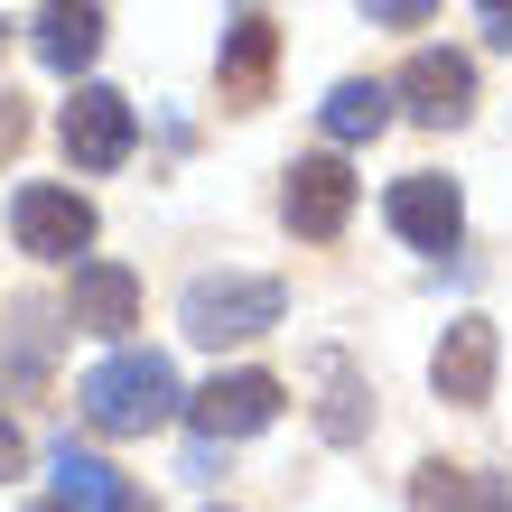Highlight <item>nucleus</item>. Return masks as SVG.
Instances as JSON below:
<instances>
[{"instance_id": "f257e3e1", "label": "nucleus", "mask_w": 512, "mask_h": 512, "mask_svg": "<svg viewBox=\"0 0 512 512\" xmlns=\"http://www.w3.org/2000/svg\"><path fill=\"white\" fill-rule=\"evenodd\" d=\"M84 419H94L103 438H149V429H168L177 410H187V391H177V364L168 354H112V364L84 373Z\"/></svg>"}, {"instance_id": "f03ea898", "label": "nucleus", "mask_w": 512, "mask_h": 512, "mask_svg": "<svg viewBox=\"0 0 512 512\" xmlns=\"http://www.w3.org/2000/svg\"><path fill=\"white\" fill-rule=\"evenodd\" d=\"M280 308H289L280 280H252V270H205L177 317H187L196 345H252V336H270V326H280Z\"/></svg>"}, {"instance_id": "7ed1b4c3", "label": "nucleus", "mask_w": 512, "mask_h": 512, "mask_svg": "<svg viewBox=\"0 0 512 512\" xmlns=\"http://www.w3.org/2000/svg\"><path fill=\"white\" fill-rule=\"evenodd\" d=\"M10 233L28 261H75L84 243H94V205H84L75 187H19L10 196Z\"/></svg>"}, {"instance_id": "20e7f679", "label": "nucleus", "mask_w": 512, "mask_h": 512, "mask_svg": "<svg viewBox=\"0 0 512 512\" xmlns=\"http://www.w3.org/2000/svg\"><path fill=\"white\" fill-rule=\"evenodd\" d=\"M56 140H66V159L75 168H122L131 159V140H140V122H131V103L112 94V84H75V103H66V122H56Z\"/></svg>"}, {"instance_id": "39448f33", "label": "nucleus", "mask_w": 512, "mask_h": 512, "mask_svg": "<svg viewBox=\"0 0 512 512\" xmlns=\"http://www.w3.org/2000/svg\"><path fill=\"white\" fill-rule=\"evenodd\" d=\"M494 364H503V336L485 317H457L438 336V354H429V382H438V401H457V410H485L494 401Z\"/></svg>"}, {"instance_id": "423d86ee", "label": "nucleus", "mask_w": 512, "mask_h": 512, "mask_svg": "<svg viewBox=\"0 0 512 512\" xmlns=\"http://www.w3.org/2000/svg\"><path fill=\"white\" fill-rule=\"evenodd\" d=\"M391 94L410 103V122L457 131L466 112H475V66H466V56H447V47H419L410 66H401V84H391Z\"/></svg>"}, {"instance_id": "0eeeda50", "label": "nucleus", "mask_w": 512, "mask_h": 512, "mask_svg": "<svg viewBox=\"0 0 512 512\" xmlns=\"http://www.w3.org/2000/svg\"><path fill=\"white\" fill-rule=\"evenodd\" d=\"M280 215H289V233H308V243H336L345 215H354V177H345V159H298L289 187H280Z\"/></svg>"}, {"instance_id": "6e6552de", "label": "nucleus", "mask_w": 512, "mask_h": 512, "mask_svg": "<svg viewBox=\"0 0 512 512\" xmlns=\"http://www.w3.org/2000/svg\"><path fill=\"white\" fill-rule=\"evenodd\" d=\"M187 419H196V438H252V429L280 419V382L270 373H215L187 401Z\"/></svg>"}, {"instance_id": "1a4fd4ad", "label": "nucleus", "mask_w": 512, "mask_h": 512, "mask_svg": "<svg viewBox=\"0 0 512 512\" xmlns=\"http://www.w3.org/2000/svg\"><path fill=\"white\" fill-rule=\"evenodd\" d=\"M66 326H84V336H131V326H140V280L122 261H75Z\"/></svg>"}, {"instance_id": "9d476101", "label": "nucleus", "mask_w": 512, "mask_h": 512, "mask_svg": "<svg viewBox=\"0 0 512 512\" xmlns=\"http://www.w3.org/2000/svg\"><path fill=\"white\" fill-rule=\"evenodd\" d=\"M382 215H391V233H401V243H419V252H457V233H466V205H457V187H447V177H401Z\"/></svg>"}, {"instance_id": "9b49d317", "label": "nucleus", "mask_w": 512, "mask_h": 512, "mask_svg": "<svg viewBox=\"0 0 512 512\" xmlns=\"http://www.w3.org/2000/svg\"><path fill=\"white\" fill-rule=\"evenodd\" d=\"M308 391H317V429L336 447H354L373 429V391H364V373H354L345 354H308Z\"/></svg>"}, {"instance_id": "f8f14e48", "label": "nucleus", "mask_w": 512, "mask_h": 512, "mask_svg": "<svg viewBox=\"0 0 512 512\" xmlns=\"http://www.w3.org/2000/svg\"><path fill=\"white\" fill-rule=\"evenodd\" d=\"M270 66H280V28H270L261 10H243V19L224 28V103L252 112L270 94Z\"/></svg>"}, {"instance_id": "ddd939ff", "label": "nucleus", "mask_w": 512, "mask_h": 512, "mask_svg": "<svg viewBox=\"0 0 512 512\" xmlns=\"http://www.w3.org/2000/svg\"><path fill=\"white\" fill-rule=\"evenodd\" d=\"M103 56V0H47L38 10V66L84 75Z\"/></svg>"}, {"instance_id": "4468645a", "label": "nucleus", "mask_w": 512, "mask_h": 512, "mask_svg": "<svg viewBox=\"0 0 512 512\" xmlns=\"http://www.w3.org/2000/svg\"><path fill=\"white\" fill-rule=\"evenodd\" d=\"M391 103H401V94H391V84H373V75H345L336 84V94H326L317 103V122H326V140H382L391 131Z\"/></svg>"}, {"instance_id": "2eb2a0df", "label": "nucleus", "mask_w": 512, "mask_h": 512, "mask_svg": "<svg viewBox=\"0 0 512 512\" xmlns=\"http://www.w3.org/2000/svg\"><path fill=\"white\" fill-rule=\"evenodd\" d=\"M47 354H56V317L19 308L10 326H0V382H10V391H38L47 382Z\"/></svg>"}, {"instance_id": "dca6fc26", "label": "nucleus", "mask_w": 512, "mask_h": 512, "mask_svg": "<svg viewBox=\"0 0 512 512\" xmlns=\"http://www.w3.org/2000/svg\"><path fill=\"white\" fill-rule=\"evenodd\" d=\"M56 503H66V512H112V503H122V475H112L103 457H94V447H56Z\"/></svg>"}, {"instance_id": "f3484780", "label": "nucleus", "mask_w": 512, "mask_h": 512, "mask_svg": "<svg viewBox=\"0 0 512 512\" xmlns=\"http://www.w3.org/2000/svg\"><path fill=\"white\" fill-rule=\"evenodd\" d=\"M410 512H475V475H457V466H419V475H410Z\"/></svg>"}, {"instance_id": "a211bd4d", "label": "nucleus", "mask_w": 512, "mask_h": 512, "mask_svg": "<svg viewBox=\"0 0 512 512\" xmlns=\"http://www.w3.org/2000/svg\"><path fill=\"white\" fill-rule=\"evenodd\" d=\"M429 10H438V0H364V19H373V28H419Z\"/></svg>"}, {"instance_id": "6ab92c4d", "label": "nucleus", "mask_w": 512, "mask_h": 512, "mask_svg": "<svg viewBox=\"0 0 512 512\" xmlns=\"http://www.w3.org/2000/svg\"><path fill=\"white\" fill-rule=\"evenodd\" d=\"M19 140H28V112H19V94H10V84H0V159H10Z\"/></svg>"}, {"instance_id": "aec40b11", "label": "nucleus", "mask_w": 512, "mask_h": 512, "mask_svg": "<svg viewBox=\"0 0 512 512\" xmlns=\"http://www.w3.org/2000/svg\"><path fill=\"white\" fill-rule=\"evenodd\" d=\"M475 512H512V475H503V466L475 475Z\"/></svg>"}, {"instance_id": "412c9836", "label": "nucleus", "mask_w": 512, "mask_h": 512, "mask_svg": "<svg viewBox=\"0 0 512 512\" xmlns=\"http://www.w3.org/2000/svg\"><path fill=\"white\" fill-rule=\"evenodd\" d=\"M19 466H28V438L10 429V419H0V485H10V475H19Z\"/></svg>"}, {"instance_id": "4be33fe9", "label": "nucleus", "mask_w": 512, "mask_h": 512, "mask_svg": "<svg viewBox=\"0 0 512 512\" xmlns=\"http://www.w3.org/2000/svg\"><path fill=\"white\" fill-rule=\"evenodd\" d=\"M485 19H494L485 38H494V47H512V0H503V10H485Z\"/></svg>"}, {"instance_id": "5701e85b", "label": "nucleus", "mask_w": 512, "mask_h": 512, "mask_svg": "<svg viewBox=\"0 0 512 512\" xmlns=\"http://www.w3.org/2000/svg\"><path fill=\"white\" fill-rule=\"evenodd\" d=\"M112 512H149V503H140V494H131V485H122V503H112Z\"/></svg>"}, {"instance_id": "b1692460", "label": "nucleus", "mask_w": 512, "mask_h": 512, "mask_svg": "<svg viewBox=\"0 0 512 512\" xmlns=\"http://www.w3.org/2000/svg\"><path fill=\"white\" fill-rule=\"evenodd\" d=\"M475 10H503V0H475Z\"/></svg>"}, {"instance_id": "393cba45", "label": "nucleus", "mask_w": 512, "mask_h": 512, "mask_svg": "<svg viewBox=\"0 0 512 512\" xmlns=\"http://www.w3.org/2000/svg\"><path fill=\"white\" fill-rule=\"evenodd\" d=\"M38 512H66V503H38Z\"/></svg>"}]
</instances>
